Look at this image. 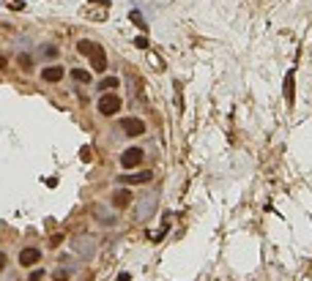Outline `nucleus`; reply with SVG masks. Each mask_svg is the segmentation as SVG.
<instances>
[{
	"mask_svg": "<svg viewBox=\"0 0 312 281\" xmlns=\"http://www.w3.org/2000/svg\"><path fill=\"white\" fill-rule=\"evenodd\" d=\"M55 281H68V273H66V270H58V273H55Z\"/></svg>",
	"mask_w": 312,
	"mask_h": 281,
	"instance_id": "obj_16",
	"label": "nucleus"
},
{
	"mask_svg": "<svg viewBox=\"0 0 312 281\" xmlns=\"http://www.w3.org/2000/svg\"><path fill=\"white\" fill-rule=\"evenodd\" d=\"M129 202H132V191L129 189H118L115 194H112V205L115 208H126Z\"/></svg>",
	"mask_w": 312,
	"mask_h": 281,
	"instance_id": "obj_9",
	"label": "nucleus"
},
{
	"mask_svg": "<svg viewBox=\"0 0 312 281\" xmlns=\"http://www.w3.org/2000/svg\"><path fill=\"white\" fill-rule=\"evenodd\" d=\"M8 8H14V11H22L25 3H22V0H8Z\"/></svg>",
	"mask_w": 312,
	"mask_h": 281,
	"instance_id": "obj_14",
	"label": "nucleus"
},
{
	"mask_svg": "<svg viewBox=\"0 0 312 281\" xmlns=\"http://www.w3.org/2000/svg\"><path fill=\"white\" fill-rule=\"evenodd\" d=\"M39 259H41V251H39V249H22V254H20V265H22V268L36 265Z\"/></svg>",
	"mask_w": 312,
	"mask_h": 281,
	"instance_id": "obj_7",
	"label": "nucleus"
},
{
	"mask_svg": "<svg viewBox=\"0 0 312 281\" xmlns=\"http://www.w3.org/2000/svg\"><path fill=\"white\" fill-rule=\"evenodd\" d=\"M99 87H101L104 93H107V90H115V87H118V80H115V77H107V80L99 82Z\"/></svg>",
	"mask_w": 312,
	"mask_h": 281,
	"instance_id": "obj_11",
	"label": "nucleus"
},
{
	"mask_svg": "<svg viewBox=\"0 0 312 281\" xmlns=\"http://www.w3.org/2000/svg\"><path fill=\"white\" fill-rule=\"evenodd\" d=\"M124 131L129 137H140V134H145V123L140 118H126L124 120Z\"/></svg>",
	"mask_w": 312,
	"mask_h": 281,
	"instance_id": "obj_5",
	"label": "nucleus"
},
{
	"mask_svg": "<svg viewBox=\"0 0 312 281\" xmlns=\"http://www.w3.org/2000/svg\"><path fill=\"white\" fill-rule=\"evenodd\" d=\"M77 49H80V55H88V58H91L93 71H107V58H104V49L99 47V44H93V41H80V44H77Z\"/></svg>",
	"mask_w": 312,
	"mask_h": 281,
	"instance_id": "obj_1",
	"label": "nucleus"
},
{
	"mask_svg": "<svg viewBox=\"0 0 312 281\" xmlns=\"http://www.w3.org/2000/svg\"><path fill=\"white\" fill-rule=\"evenodd\" d=\"M129 20H132L134 25H137V28H140V30H145V28H148V25H145V20H143V14L140 11H132V14H129Z\"/></svg>",
	"mask_w": 312,
	"mask_h": 281,
	"instance_id": "obj_12",
	"label": "nucleus"
},
{
	"mask_svg": "<svg viewBox=\"0 0 312 281\" xmlns=\"http://www.w3.org/2000/svg\"><path fill=\"white\" fill-rule=\"evenodd\" d=\"M72 77H74L77 82H82V85H88V82H91V71H85V68H74Z\"/></svg>",
	"mask_w": 312,
	"mask_h": 281,
	"instance_id": "obj_10",
	"label": "nucleus"
},
{
	"mask_svg": "<svg viewBox=\"0 0 312 281\" xmlns=\"http://www.w3.org/2000/svg\"><path fill=\"white\" fill-rule=\"evenodd\" d=\"M296 74L288 71V77H285V101H288V107H293V101H296Z\"/></svg>",
	"mask_w": 312,
	"mask_h": 281,
	"instance_id": "obj_6",
	"label": "nucleus"
},
{
	"mask_svg": "<svg viewBox=\"0 0 312 281\" xmlns=\"http://www.w3.org/2000/svg\"><path fill=\"white\" fill-rule=\"evenodd\" d=\"M153 172H132V175H120V183H126V186H143V183H151Z\"/></svg>",
	"mask_w": 312,
	"mask_h": 281,
	"instance_id": "obj_4",
	"label": "nucleus"
},
{
	"mask_svg": "<svg viewBox=\"0 0 312 281\" xmlns=\"http://www.w3.org/2000/svg\"><path fill=\"white\" fill-rule=\"evenodd\" d=\"M120 104H124V101H120L115 93H104L101 99H99V112L110 118V115H115V112H120Z\"/></svg>",
	"mask_w": 312,
	"mask_h": 281,
	"instance_id": "obj_2",
	"label": "nucleus"
},
{
	"mask_svg": "<svg viewBox=\"0 0 312 281\" xmlns=\"http://www.w3.org/2000/svg\"><path fill=\"white\" fill-rule=\"evenodd\" d=\"M134 44H137V47H140V49H145V47H148V39H145V36H140V39H137Z\"/></svg>",
	"mask_w": 312,
	"mask_h": 281,
	"instance_id": "obj_17",
	"label": "nucleus"
},
{
	"mask_svg": "<svg viewBox=\"0 0 312 281\" xmlns=\"http://www.w3.org/2000/svg\"><path fill=\"white\" fill-rule=\"evenodd\" d=\"M145 159L143 147H129V151H124V156H120V166H126V170H134V166H140Z\"/></svg>",
	"mask_w": 312,
	"mask_h": 281,
	"instance_id": "obj_3",
	"label": "nucleus"
},
{
	"mask_svg": "<svg viewBox=\"0 0 312 281\" xmlns=\"http://www.w3.org/2000/svg\"><path fill=\"white\" fill-rule=\"evenodd\" d=\"M41 276H44V270H33V273L28 276V281H41Z\"/></svg>",
	"mask_w": 312,
	"mask_h": 281,
	"instance_id": "obj_15",
	"label": "nucleus"
},
{
	"mask_svg": "<svg viewBox=\"0 0 312 281\" xmlns=\"http://www.w3.org/2000/svg\"><path fill=\"white\" fill-rule=\"evenodd\" d=\"M20 66L25 68V71H30V68H33V58L30 55H20Z\"/></svg>",
	"mask_w": 312,
	"mask_h": 281,
	"instance_id": "obj_13",
	"label": "nucleus"
},
{
	"mask_svg": "<svg viewBox=\"0 0 312 281\" xmlns=\"http://www.w3.org/2000/svg\"><path fill=\"white\" fill-rule=\"evenodd\" d=\"M41 80H44V82H60V80H63V68H60V66L44 68V71H41Z\"/></svg>",
	"mask_w": 312,
	"mask_h": 281,
	"instance_id": "obj_8",
	"label": "nucleus"
},
{
	"mask_svg": "<svg viewBox=\"0 0 312 281\" xmlns=\"http://www.w3.org/2000/svg\"><path fill=\"white\" fill-rule=\"evenodd\" d=\"M3 268H6V254L0 251V270H3Z\"/></svg>",
	"mask_w": 312,
	"mask_h": 281,
	"instance_id": "obj_18",
	"label": "nucleus"
},
{
	"mask_svg": "<svg viewBox=\"0 0 312 281\" xmlns=\"http://www.w3.org/2000/svg\"><path fill=\"white\" fill-rule=\"evenodd\" d=\"M118 281H132V276H129V273H120V276H118Z\"/></svg>",
	"mask_w": 312,
	"mask_h": 281,
	"instance_id": "obj_19",
	"label": "nucleus"
},
{
	"mask_svg": "<svg viewBox=\"0 0 312 281\" xmlns=\"http://www.w3.org/2000/svg\"><path fill=\"white\" fill-rule=\"evenodd\" d=\"M3 68H6V58L0 55V71H3Z\"/></svg>",
	"mask_w": 312,
	"mask_h": 281,
	"instance_id": "obj_20",
	"label": "nucleus"
}]
</instances>
